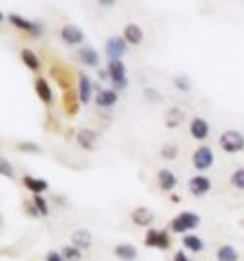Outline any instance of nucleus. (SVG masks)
Masks as SVG:
<instances>
[{
    "label": "nucleus",
    "instance_id": "obj_7",
    "mask_svg": "<svg viewBox=\"0 0 244 261\" xmlns=\"http://www.w3.org/2000/svg\"><path fill=\"white\" fill-rule=\"evenodd\" d=\"M190 191L195 197H203L211 191V179L207 175H193L190 179Z\"/></svg>",
    "mask_w": 244,
    "mask_h": 261
},
{
    "label": "nucleus",
    "instance_id": "obj_19",
    "mask_svg": "<svg viewBox=\"0 0 244 261\" xmlns=\"http://www.w3.org/2000/svg\"><path fill=\"white\" fill-rule=\"evenodd\" d=\"M76 140H78V144H80L82 148L92 150V148H94V142H96V133L90 131V129H82V131H78Z\"/></svg>",
    "mask_w": 244,
    "mask_h": 261
},
{
    "label": "nucleus",
    "instance_id": "obj_28",
    "mask_svg": "<svg viewBox=\"0 0 244 261\" xmlns=\"http://www.w3.org/2000/svg\"><path fill=\"white\" fill-rule=\"evenodd\" d=\"M34 207L37 209V212H39V214H43V216H47V214H49L47 201H45L41 195H35V197H34Z\"/></svg>",
    "mask_w": 244,
    "mask_h": 261
},
{
    "label": "nucleus",
    "instance_id": "obj_22",
    "mask_svg": "<svg viewBox=\"0 0 244 261\" xmlns=\"http://www.w3.org/2000/svg\"><path fill=\"white\" fill-rule=\"evenodd\" d=\"M217 261H238V251L232 245H221L217 249Z\"/></svg>",
    "mask_w": 244,
    "mask_h": 261
},
{
    "label": "nucleus",
    "instance_id": "obj_36",
    "mask_svg": "<svg viewBox=\"0 0 244 261\" xmlns=\"http://www.w3.org/2000/svg\"><path fill=\"white\" fill-rule=\"evenodd\" d=\"M104 6H109V4H113V0H100Z\"/></svg>",
    "mask_w": 244,
    "mask_h": 261
},
{
    "label": "nucleus",
    "instance_id": "obj_33",
    "mask_svg": "<svg viewBox=\"0 0 244 261\" xmlns=\"http://www.w3.org/2000/svg\"><path fill=\"white\" fill-rule=\"evenodd\" d=\"M45 259L47 261H65V257H63V253H59V251H49Z\"/></svg>",
    "mask_w": 244,
    "mask_h": 261
},
{
    "label": "nucleus",
    "instance_id": "obj_34",
    "mask_svg": "<svg viewBox=\"0 0 244 261\" xmlns=\"http://www.w3.org/2000/svg\"><path fill=\"white\" fill-rule=\"evenodd\" d=\"M18 148H20V150H28V152H39V146H37V144H26V142H24V144H20Z\"/></svg>",
    "mask_w": 244,
    "mask_h": 261
},
{
    "label": "nucleus",
    "instance_id": "obj_5",
    "mask_svg": "<svg viewBox=\"0 0 244 261\" xmlns=\"http://www.w3.org/2000/svg\"><path fill=\"white\" fill-rule=\"evenodd\" d=\"M107 74H109V78H111V82L115 84V88H123L127 86V76H125V65H123L121 61H109V65H107Z\"/></svg>",
    "mask_w": 244,
    "mask_h": 261
},
{
    "label": "nucleus",
    "instance_id": "obj_27",
    "mask_svg": "<svg viewBox=\"0 0 244 261\" xmlns=\"http://www.w3.org/2000/svg\"><path fill=\"white\" fill-rule=\"evenodd\" d=\"M230 185L234 189H242L244 191V168H238V170L232 172V175H230Z\"/></svg>",
    "mask_w": 244,
    "mask_h": 261
},
{
    "label": "nucleus",
    "instance_id": "obj_21",
    "mask_svg": "<svg viewBox=\"0 0 244 261\" xmlns=\"http://www.w3.org/2000/svg\"><path fill=\"white\" fill-rule=\"evenodd\" d=\"M78 57H80L82 65H88V67H96L98 61H100L98 53L94 51V49H90V47H82V49L78 51Z\"/></svg>",
    "mask_w": 244,
    "mask_h": 261
},
{
    "label": "nucleus",
    "instance_id": "obj_16",
    "mask_svg": "<svg viewBox=\"0 0 244 261\" xmlns=\"http://www.w3.org/2000/svg\"><path fill=\"white\" fill-rule=\"evenodd\" d=\"M78 80H80L78 82V100L82 104H88L90 98H92V82H90V78H88L86 74H80Z\"/></svg>",
    "mask_w": 244,
    "mask_h": 261
},
{
    "label": "nucleus",
    "instance_id": "obj_32",
    "mask_svg": "<svg viewBox=\"0 0 244 261\" xmlns=\"http://www.w3.org/2000/svg\"><path fill=\"white\" fill-rule=\"evenodd\" d=\"M145 94H147V98H149V100H153V102L162 100V98H158V92L157 90H153V88H147V90H145Z\"/></svg>",
    "mask_w": 244,
    "mask_h": 261
},
{
    "label": "nucleus",
    "instance_id": "obj_3",
    "mask_svg": "<svg viewBox=\"0 0 244 261\" xmlns=\"http://www.w3.org/2000/svg\"><path fill=\"white\" fill-rule=\"evenodd\" d=\"M192 162H193V166H195V170H199V172L209 170L211 166H213V162H215L213 148L207 146V144H201L199 148H195V152H193V156H192Z\"/></svg>",
    "mask_w": 244,
    "mask_h": 261
},
{
    "label": "nucleus",
    "instance_id": "obj_23",
    "mask_svg": "<svg viewBox=\"0 0 244 261\" xmlns=\"http://www.w3.org/2000/svg\"><path fill=\"white\" fill-rule=\"evenodd\" d=\"M184 247H188L190 251L193 253H199L201 249H203V242H201V238L199 236H193V234H188V236H184Z\"/></svg>",
    "mask_w": 244,
    "mask_h": 261
},
{
    "label": "nucleus",
    "instance_id": "obj_10",
    "mask_svg": "<svg viewBox=\"0 0 244 261\" xmlns=\"http://www.w3.org/2000/svg\"><path fill=\"white\" fill-rule=\"evenodd\" d=\"M123 39L129 45H139L141 41H143V30H141L137 24H127L123 28Z\"/></svg>",
    "mask_w": 244,
    "mask_h": 261
},
{
    "label": "nucleus",
    "instance_id": "obj_25",
    "mask_svg": "<svg viewBox=\"0 0 244 261\" xmlns=\"http://www.w3.org/2000/svg\"><path fill=\"white\" fill-rule=\"evenodd\" d=\"M182 121H184V113H182L180 109H170V111L166 113V127H168V129H174V127H178Z\"/></svg>",
    "mask_w": 244,
    "mask_h": 261
},
{
    "label": "nucleus",
    "instance_id": "obj_15",
    "mask_svg": "<svg viewBox=\"0 0 244 261\" xmlns=\"http://www.w3.org/2000/svg\"><path fill=\"white\" fill-rule=\"evenodd\" d=\"M24 185H26V189H30L34 195H41L43 191H47V187H49L45 179H37V177H32V175L24 177Z\"/></svg>",
    "mask_w": 244,
    "mask_h": 261
},
{
    "label": "nucleus",
    "instance_id": "obj_8",
    "mask_svg": "<svg viewBox=\"0 0 244 261\" xmlns=\"http://www.w3.org/2000/svg\"><path fill=\"white\" fill-rule=\"evenodd\" d=\"M61 39H63L65 43H69V45H80V43L84 41V34H82V30L76 28V26H65V28L61 30Z\"/></svg>",
    "mask_w": 244,
    "mask_h": 261
},
{
    "label": "nucleus",
    "instance_id": "obj_2",
    "mask_svg": "<svg viewBox=\"0 0 244 261\" xmlns=\"http://www.w3.org/2000/svg\"><path fill=\"white\" fill-rule=\"evenodd\" d=\"M219 144L225 152H230V154L240 152V150H244V135L238 131H225L219 139Z\"/></svg>",
    "mask_w": 244,
    "mask_h": 261
},
{
    "label": "nucleus",
    "instance_id": "obj_12",
    "mask_svg": "<svg viewBox=\"0 0 244 261\" xmlns=\"http://www.w3.org/2000/svg\"><path fill=\"white\" fill-rule=\"evenodd\" d=\"M70 240H72L74 247H78L82 251V249H88L92 245V234L88 230H74L72 236H70Z\"/></svg>",
    "mask_w": 244,
    "mask_h": 261
},
{
    "label": "nucleus",
    "instance_id": "obj_17",
    "mask_svg": "<svg viewBox=\"0 0 244 261\" xmlns=\"http://www.w3.org/2000/svg\"><path fill=\"white\" fill-rule=\"evenodd\" d=\"M35 92H37V96L41 98V102H45V104L53 102V92H51V86L47 84V80L37 78V80H35Z\"/></svg>",
    "mask_w": 244,
    "mask_h": 261
},
{
    "label": "nucleus",
    "instance_id": "obj_29",
    "mask_svg": "<svg viewBox=\"0 0 244 261\" xmlns=\"http://www.w3.org/2000/svg\"><path fill=\"white\" fill-rule=\"evenodd\" d=\"M160 154H162V158H166V160H172L178 154V148H176L174 144H164L160 148Z\"/></svg>",
    "mask_w": 244,
    "mask_h": 261
},
{
    "label": "nucleus",
    "instance_id": "obj_14",
    "mask_svg": "<svg viewBox=\"0 0 244 261\" xmlns=\"http://www.w3.org/2000/svg\"><path fill=\"white\" fill-rule=\"evenodd\" d=\"M96 104L100 107H111V105L117 104V92L115 90H100L98 96H96Z\"/></svg>",
    "mask_w": 244,
    "mask_h": 261
},
{
    "label": "nucleus",
    "instance_id": "obj_6",
    "mask_svg": "<svg viewBox=\"0 0 244 261\" xmlns=\"http://www.w3.org/2000/svg\"><path fill=\"white\" fill-rule=\"evenodd\" d=\"M145 244L151 245V247H158V249H166L170 245V238L164 230H149Z\"/></svg>",
    "mask_w": 244,
    "mask_h": 261
},
{
    "label": "nucleus",
    "instance_id": "obj_24",
    "mask_svg": "<svg viewBox=\"0 0 244 261\" xmlns=\"http://www.w3.org/2000/svg\"><path fill=\"white\" fill-rule=\"evenodd\" d=\"M22 61H24V65H26L28 69H32V70H37L41 67L39 57H37L34 51H30V49H24V51H22Z\"/></svg>",
    "mask_w": 244,
    "mask_h": 261
},
{
    "label": "nucleus",
    "instance_id": "obj_35",
    "mask_svg": "<svg viewBox=\"0 0 244 261\" xmlns=\"http://www.w3.org/2000/svg\"><path fill=\"white\" fill-rule=\"evenodd\" d=\"M174 261H190V259H188V255H186L184 251H176Z\"/></svg>",
    "mask_w": 244,
    "mask_h": 261
},
{
    "label": "nucleus",
    "instance_id": "obj_26",
    "mask_svg": "<svg viewBox=\"0 0 244 261\" xmlns=\"http://www.w3.org/2000/svg\"><path fill=\"white\" fill-rule=\"evenodd\" d=\"M61 253H63V257L67 261H80L82 259V251L78 249V247H74V245H65L63 249H61Z\"/></svg>",
    "mask_w": 244,
    "mask_h": 261
},
{
    "label": "nucleus",
    "instance_id": "obj_30",
    "mask_svg": "<svg viewBox=\"0 0 244 261\" xmlns=\"http://www.w3.org/2000/svg\"><path fill=\"white\" fill-rule=\"evenodd\" d=\"M0 174L6 175V177H12V175H14V170H12L10 162H8V160H4V158H2V162H0Z\"/></svg>",
    "mask_w": 244,
    "mask_h": 261
},
{
    "label": "nucleus",
    "instance_id": "obj_9",
    "mask_svg": "<svg viewBox=\"0 0 244 261\" xmlns=\"http://www.w3.org/2000/svg\"><path fill=\"white\" fill-rule=\"evenodd\" d=\"M209 123L205 121V119H201V117H195L192 121V125H190V133H192L193 139L197 140H205L207 137H209Z\"/></svg>",
    "mask_w": 244,
    "mask_h": 261
},
{
    "label": "nucleus",
    "instance_id": "obj_13",
    "mask_svg": "<svg viewBox=\"0 0 244 261\" xmlns=\"http://www.w3.org/2000/svg\"><path fill=\"white\" fill-rule=\"evenodd\" d=\"M113 253L123 261H135L137 259V255H139L137 247L133 244H117L115 245V249H113Z\"/></svg>",
    "mask_w": 244,
    "mask_h": 261
},
{
    "label": "nucleus",
    "instance_id": "obj_20",
    "mask_svg": "<svg viewBox=\"0 0 244 261\" xmlns=\"http://www.w3.org/2000/svg\"><path fill=\"white\" fill-rule=\"evenodd\" d=\"M8 20L16 26V28H20V30H24V32H35V35H37V32H39V28L35 26V24H32V22H28L26 18L18 16V14H10L8 16Z\"/></svg>",
    "mask_w": 244,
    "mask_h": 261
},
{
    "label": "nucleus",
    "instance_id": "obj_1",
    "mask_svg": "<svg viewBox=\"0 0 244 261\" xmlns=\"http://www.w3.org/2000/svg\"><path fill=\"white\" fill-rule=\"evenodd\" d=\"M199 214H195V212H190V210H186V212H180L178 216H176L174 220H172V224L170 228L178 232V234H184V232H190L193 228L199 226Z\"/></svg>",
    "mask_w": 244,
    "mask_h": 261
},
{
    "label": "nucleus",
    "instance_id": "obj_4",
    "mask_svg": "<svg viewBox=\"0 0 244 261\" xmlns=\"http://www.w3.org/2000/svg\"><path fill=\"white\" fill-rule=\"evenodd\" d=\"M105 55L109 61H121V57L125 55V39L119 35H113L105 41Z\"/></svg>",
    "mask_w": 244,
    "mask_h": 261
},
{
    "label": "nucleus",
    "instance_id": "obj_18",
    "mask_svg": "<svg viewBox=\"0 0 244 261\" xmlns=\"http://www.w3.org/2000/svg\"><path fill=\"white\" fill-rule=\"evenodd\" d=\"M158 181H160V187H162L164 191H172L176 187V183H178L176 175L172 174L170 170H160V172H158Z\"/></svg>",
    "mask_w": 244,
    "mask_h": 261
},
{
    "label": "nucleus",
    "instance_id": "obj_31",
    "mask_svg": "<svg viewBox=\"0 0 244 261\" xmlns=\"http://www.w3.org/2000/svg\"><path fill=\"white\" fill-rule=\"evenodd\" d=\"M174 84L178 88H180V90H190V82H188V80H186V78H184V76H180V78H176L174 80Z\"/></svg>",
    "mask_w": 244,
    "mask_h": 261
},
{
    "label": "nucleus",
    "instance_id": "obj_11",
    "mask_svg": "<svg viewBox=\"0 0 244 261\" xmlns=\"http://www.w3.org/2000/svg\"><path fill=\"white\" fill-rule=\"evenodd\" d=\"M131 220L137 224V226H149L153 220H155V214L151 209H145V207H139L131 212Z\"/></svg>",
    "mask_w": 244,
    "mask_h": 261
}]
</instances>
